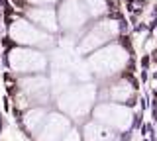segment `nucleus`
I'll use <instances>...</instances> for the list:
<instances>
[{"instance_id": "f257e3e1", "label": "nucleus", "mask_w": 157, "mask_h": 141, "mask_svg": "<svg viewBox=\"0 0 157 141\" xmlns=\"http://www.w3.org/2000/svg\"><path fill=\"white\" fill-rule=\"evenodd\" d=\"M132 63L130 51L124 49L120 43H110L96 49V53H92L88 57V69L96 75V77H112L116 73H124L128 70V65Z\"/></svg>"}, {"instance_id": "f03ea898", "label": "nucleus", "mask_w": 157, "mask_h": 141, "mask_svg": "<svg viewBox=\"0 0 157 141\" xmlns=\"http://www.w3.org/2000/svg\"><path fill=\"white\" fill-rule=\"evenodd\" d=\"M4 61L10 65V70L14 75L43 73L47 69V57L43 53L22 45H14L12 49L4 51Z\"/></svg>"}, {"instance_id": "7ed1b4c3", "label": "nucleus", "mask_w": 157, "mask_h": 141, "mask_svg": "<svg viewBox=\"0 0 157 141\" xmlns=\"http://www.w3.org/2000/svg\"><path fill=\"white\" fill-rule=\"evenodd\" d=\"M8 37L14 41V45H22V47H51L55 43V39H51V35L45 32H41L39 27H35L30 20L16 16L14 22L8 26Z\"/></svg>"}, {"instance_id": "20e7f679", "label": "nucleus", "mask_w": 157, "mask_h": 141, "mask_svg": "<svg viewBox=\"0 0 157 141\" xmlns=\"http://www.w3.org/2000/svg\"><path fill=\"white\" fill-rule=\"evenodd\" d=\"M94 96H96V88L94 84H78V88L71 86L67 88L63 94H59V108L69 112L73 116H85L88 114L92 102H94Z\"/></svg>"}, {"instance_id": "39448f33", "label": "nucleus", "mask_w": 157, "mask_h": 141, "mask_svg": "<svg viewBox=\"0 0 157 141\" xmlns=\"http://www.w3.org/2000/svg\"><path fill=\"white\" fill-rule=\"evenodd\" d=\"M94 120L100 122L102 125H110V128L116 129H126L132 128V118H134V112L132 108L124 106V104H116V102H100L94 108Z\"/></svg>"}, {"instance_id": "423d86ee", "label": "nucleus", "mask_w": 157, "mask_h": 141, "mask_svg": "<svg viewBox=\"0 0 157 141\" xmlns=\"http://www.w3.org/2000/svg\"><path fill=\"white\" fill-rule=\"evenodd\" d=\"M88 18L91 16L86 14L83 0H63L59 4L57 20L65 32H77L81 27H85Z\"/></svg>"}, {"instance_id": "0eeeda50", "label": "nucleus", "mask_w": 157, "mask_h": 141, "mask_svg": "<svg viewBox=\"0 0 157 141\" xmlns=\"http://www.w3.org/2000/svg\"><path fill=\"white\" fill-rule=\"evenodd\" d=\"M71 120L63 114H49L45 116L43 123L39 125V129L35 131L37 133L39 141H61L63 135L71 129Z\"/></svg>"}, {"instance_id": "6e6552de", "label": "nucleus", "mask_w": 157, "mask_h": 141, "mask_svg": "<svg viewBox=\"0 0 157 141\" xmlns=\"http://www.w3.org/2000/svg\"><path fill=\"white\" fill-rule=\"evenodd\" d=\"M24 18L45 33H53L59 30L57 10L53 6H28L24 10Z\"/></svg>"}, {"instance_id": "1a4fd4ad", "label": "nucleus", "mask_w": 157, "mask_h": 141, "mask_svg": "<svg viewBox=\"0 0 157 141\" xmlns=\"http://www.w3.org/2000/svg\"><path fill=\"white\" fill-rule=\"evenodd\" d=\"M83 139L85 141H112L114 133H112V129H108L100 122H88L83 128Z\"/></svg>"}, {"instance_id": "9d476101", "label": "nucleus", "mask_w": 157, "mask_h": 141, "mask_svg": "<svg viewBox=\"0 0 157 141\" xmlns=\"http://www.w3.org/2000/svg\"><path fill=\"white\" fill-rule=\"evenodd\" d=\"M81 139H83V137H81V133L77 131V128H71L65 135H63L61 141H81Z\"/></svg>"}, {"instance_id": "9b49d317", "label": "nucleus", "mask_w": 157, "mask_h": 141, "mask_svg": "<svg viewBox=\"0 0 157 141\" xmlns=\"http://www.w3.org/2000/svg\"><path fill=\"white\" fill-rule=\"evenodd\" d=\"M57 2H61V0H26L28 6H53Z\"/></svg>"}, {"instance_id": "f8f14e48", "label": "nucleus", "mask_w": 157, "mask_h": 141, "mask_svg": "<svg viewBox=\"0 0 157 141\" xmlns=\"http://www.w3.org/2000/svg\"><path fill=\"white\" fill-rule=\"evenodd\" d=\"M2 108H4L6 114L12 110V98H10V96H4V98H2Z\"/></svg>"}, {"instance_id": "ddd939ff", "label": "nucleus", "mask_w": 157, "mask_h": 141, "mask_svg": "<svg viewBox=\"0 0 157 141\" xmlns=\"http://www.w3.org/2000/svg\"><path fill=\"white\" fill-rule=\"evenodd\" d=\"M139 78H141V82H147V80H149V77H147V70L141 69V75H139Z\"/></svg>"}, {"instance_id": "4468645a", "label": "nucleus", "mask_w": 157, "mask_h": 141, "mask_svg": "<svg viewBox=\"0 0 157 141\" xmlns=\"http://www.w3.org/2000/svg\"><path fill=\"white\" fill-rule=\"evenodd\" d=\"M32 141H33V139H32Z\"/></svg>"}]
</instances>
